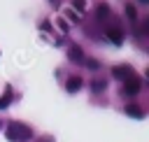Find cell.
I'll return each mask as SVG.
<instances>
[{
    "label": "cell",
    "instance_id": "11",
    "mask_svg": "<svg viewBox=\"0 0 149 142\" xmlns=\"http://www.w3.org/2000/svg\"><path fill=\"white\" fill-rule=\"evenodd\" d=\"M91 86H93V91H102L105 88V81H93Z\"/></svg>",
    "mask_w": 149,
    "mask_h": 142
},
{
    "label": "cell",
    "instance_id": "13",
    "mask_svg": "<svg viewBox=\"0 0 149 142\" xmlns=\"http://www.w3.org/2000/svg\"><path fill=\"white\" fill-rule=\"evenodd\" d=\"M86 68H91V70H95V68H100V65H98V61H86Z\"/></svg>",
    "mask_w": 149,
    "mask_h": 142
},
{
    "label": "cell",
    "instance_id": "6",
    "mask_svg": "<svg viewBox=\"0 0 149 142\" xmlns=\"http://www.w3.org/2000/svg\"><path fill=\"white\" fill-rule=\"evenodd\" d=\"M126 112H128L130 116H137V119H142V116H144V112H142L137 105H128V107H126Z\"/></svg>",
    "mask_w": 149,
    "mask_h": 142
},
{
    "label": "cell",
    "instance_id": "7",
    "mask_svg": "<svg viewBox=\"0 0 149 142\" xmlns=\"http://www.w3.org/2000/svg\"><path fill=\"white\" fill-rule=\"evenodd\" d=\"M68 54H70V58H74V61H81V58H84V54H81V49H79V47H72Z\"/></svg>",
    "mask_w": 149,
    "mask_h": 142
},
{
    "label": "cell",
    "instance_id": "10",
    "mask_svg": "<svg viewBox=\"0 0 149 142\" xmlns=\"http://www.w3.org/2000/svg\"><path fill=\"white\" fill-rule=\"evenodd\" d=\"M107 9H109L107 5H100V7H98V16H107Z\"/></svg>",
    "mask_w": 149,
    "mask_h": 142
},
{
    "label": "cell",
    "instance_id": "2",
    "mask_svg": "<svg viewBox=\"0 0 149 142\" xmlns=\"http://www.w3.org/2000/svg\"><path fill=\"white\" fill-rule=\"evenodd\" d=\"M112 74H114L116 79H126V81L135 77V72H133V68H130V65H119V68H114V70H112Z\"/></svg>",
    "mask_w": 149,
    "mask_h": 142
},
{
    "label": "cell",
    "instance_id": "1",
    "mask_svg": "<svg viewBox=\"0 0 149 142\" xmlns=\"http://www.w3.org/2000/svg\"><path fill=\"white\" fill-rule=\"evenodd\" d=\"M30 137H33V130H30L28 126L16 123V121H12V123L7 126V140H9V142H28Z\"/></svg>",
    "mask_w": 149,
    "mask_h": 142
},
{
    "label": "cell",
    "instance_id": "15",
    "mask_svg": "<svg viewBox=\"0 0 149 142\" xmlns=\"http://www.w3.org/2000/svg\"><path fill=\"white\" fill-rule=\"evenodd\" d=\"M0 126H2V121H0Z\"/></svg>",
    "mask_w": 149,
    "mask_h": 142
},
{
    "label": "cell",
    "instance_id": "14",
    "mask_svg": "<svg viewBox=\"0 0 149 142\" xmlns=\"http://www.w3.org/2000/svg\"><path fill=\"white\" fill-rule=\"evenodd\" d=\"M74 2H77V7H79V9H84V0H74Z\"/></svg>",
    "mask_w": 149,
    "mask_h": 142
},
{
    "label": "cell",
    "instance_id": "4",
    "mask_svg": "<svg viewBox=\"0 0 149 142\" xmlns=\"http://www.w3.org/2000/svg\"><path fill=\"white\" fill-rule=\"evenodd\" d=\"M107 37H109V40H114L116 44H121V40H123V35H121V30H119V28H107Z\"/></svg>",
    "mask_w": 149,
    "mask_h": 142
},
{
    "label": "cell",
    "instance_id": "3",
    "mask_svg": "<svg viewBox=\"0 0 149 142\" xmlns=\"http://www.w3.org/2000/svg\"><path fill=\"white\" fill-rule=\"evenodd\" d=\"M123 91H126V93H137V91H140V81H137L135 77H133V79H128V81H126V86H123Z\"/></svg>",
    "mask_w": 149,
    "mask_h": 142
},
{
    "label": "cell",
    "instance_id": "12",
    "mask_svg": "<svg viewBox=\"0 0 149 142\" xmlns=\"http://www.w3.org/2000/svg\"><path fill=\"white\" fill-rule=\"evenodd\" d=\"M58 26H61V30H63V33H68V30H70V28H68V23H65L63 19H58Z\"/></svg>",
    "mask_w": 149,
    "mask_h": 142
},
{
    "label": "cell",
    "instance_id": "5",
    "mask_svg": "<svg viewBox=\"0 0 149 142\" xmlns=\"http://www.w3.org/2000/svg\"><path fill=\"white\" fill-rule=\"evenodd\" d=\"M79 86H81V79L79 77H70L68 79V91H79Z\"/></svg>",
    "mask_w": 149,
    "mask_h": 142
},
{
    "label": "cell",
    "instance_id": "9",
    "mask_svg": "<svg viewBox=\"0 0 149 142\" xmlns=\"http://www.w3.org/2000/svg\"><path fill=\"white\" fill-rule=\"evenodd\" d=\"M126 16H128V19H135V16H137V12H135L133 5H126Z\"/></svg>",
    "mask_w": 149,
    "mask_h": 142
},
{
    "label": "cell",
    "instance_id": "8",
    "mask_svg": "<svg viewBox=\"0 0 149 142\" xmlns=\"http://www.w3.org/2000/svg\"><path fill=\"white\" fill-rule=\"evenodd\" d=\"M9 100H12V91H9V88H7V93H5V95H2V98H0V109H5V107H7V105H9Z\"/></svg>",
    "mask_w": 149,
    "mask_h": 142
}]
</instances>
